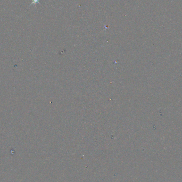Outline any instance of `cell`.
<instances>
[{
  "label": "cell",
  "instance_id": "6da1fadb",
  "mask_svg": "<svg viewBox=\"0 0 182 182\" xmlns=\"http://www.w3.org/2000/svg\"><path fill=\"white\" fill-rule=\"evenodd\" d=\"M40 0H33V2L31 3V4H36L37 3H39Z\"/></svg>",
  "mask_w": 182,
  "mask_h": 182
}]
</instances>
